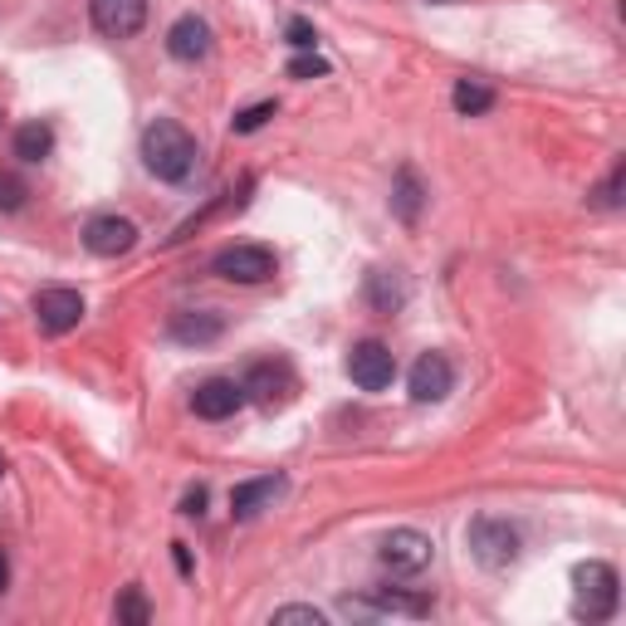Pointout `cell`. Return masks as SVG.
I'll return each mask as SVG.
<instances>
[{"instance_id": "cell-1", "label": "cell", "mask_w": 626, "mask_h": 626, "mask_svg": "<svg viewBox=\"0 0 626 626\" xmlns=\"http://www.w3.org/2000/svg\"><path fill=\"white\" fill-rule=\"evenodd\" d=\"M196 138L172 118H156L148 132H142V166L156 176V182H186L196 172Z\"/></svg>"}, {"instance_id": "cell-2", "label": "cell", "mask_w": 626, "mask_h": 626, "mask_svg": "<svg viewBox=\"0 0 626 626\" xmlns=\"http://www.w3.org/2000/svg\"><path fill=\"white\" fill-rule=\"evenodd\" d=\"M622 602V578L612 563L602 558H588L572 568V612L582 622H607Z\"/></svg>"}, {"instance_id": "cell-3", "label": "cell", "mask_w": 626, "mask_h": 626, "mask_svg": "<svg viewBox=\"0 0 626 626\" xmlns=\"http://www.w3.org/2000/svg\"><path fill=\"white\" fill-rule=\"evenodd\" d=\"M240 387H245V402L265 406V411H279V406H289V396L299 392V382H294V368L275 358V362H255Z\"/></svg>"}, {"instance_id": "cell-4", "label": "cell", "mask_w": 626, "mask_h": 626, "mask_svg": "<svg viewBox=\"0 0 626 626\" xmlns=\"http://www.w3.org/2000/svg\"><path fill=\"white\" fill-rule=\"evenodd\" d=\"M348 378H352V387H362V392H387L392 378H396L392 348H387V343H378V338L352 343V352H348Z\"/></svg>"}, {"instance_id": "cell-5", "label": "cell", "mask_w": 626, "mask_h": 626, "mask_svg": "<svg viewBox=\"0 0 626 626\" xmlns=\"http://www.w3.org/2000/svg\"><path fill=\"white\" fill-rule=\"evenodd\" d=\"M431 548L436 544L421 534V529H392V534L378 544V558L392 578H416V572L431 563Z\"/></svg>"}, {"instance_id": "cell-6", "label": "cell", "mask_w": 626, "mask_h": 626, "mask_svg": "<svg viewBox=\"0 0 626 626\" xmlns=\"http://www.w3.org/2000/svg\"><path fill=\"white\" fill-rule=\"evenodd\" d=\"M470 548H475V558L485 563V568H509V563L519 558V529L509 524V519L479 514L475 524H470Z\"/></svg>"}, {"instance_id": "cell-7", "label": "cell", "mask_w": 626, "mask_h": 626, "mask_svg": "<svg viewBox=\"0 0 626 626\" xmlns=\"http://www.w3.org/2000/svg\"><path fill=\"white\" fill-rule=\"evenodd\" d=\"M35 323H39V333H49V338H65V333H74L79 323H83V294L79 289H39L35 294Z\"/></svg>"}, {"instance_id": "cell-8", "label": "cell", "mask_w": 626, "mask_h": 626, "mask_svg": "<svg viewBox=\"0 0 626 626\" xmlns=\"http://www.w3.org/2000/svg\"><path fill=\"white\" fill-rule=\"evenodd\" d=\"M211 269L221 279H231V285H265V279H275V250L231 245V250H221V255L211 259Z\"/></svg>"}, {"instance_id": "cell-9", "label": "cell", "mask_w": 626, "mask_h": 626, "mask_svg": "<svg viewBox=\"0 0 626 626\" xmlns=\"http://www.w3.org/2000/svg\"><path fill=\"white\" fill-rule=\"evenodd\" d=\"M89 20L98 35L108 39H132L148 25V0H89Z\"/></svg>"}, {"instance_id": "cell-10", "label": "cell", "mask_w": 626, "mask_h": 626, "mask_svg": "<svg viewBox=\"0 0 626 626\" xmlns=\"http://www.w3.org/2000/svg\"><path fill=\"white\" fill-rule=\"evenodd\" d=\"M406 387H411V402L431 406V402H445L455 387V368L445 352H421V358L411 362V378H406Z\"/></svg>"}, {"instance_id": "cell-11", "label": "cell", "mask_w": 626, "mask_h": 626, "mask_svg": "<svg viewBox=\"0 0 626 626\" xmlns=\"http://www.w3.org/2000/svg\"><path fill=\"white\" fill-rule=\"evenodd\" d=\"M132 245H138V225H132L128 216H93V221L83 225V250L98 259H118V255H128Z\"/></svg>"}, {"instance_id": "cell-12", "label": "cell", "mask_w": 626, "mask_h": 626, "mask_svg": "<svg viewBox=\"0 0 626 626\" xmlns=\"http://www.w3.org/2000/svg\"><path fill=\"white\" fill-rule=\"evenodd\" d=\"M240 406H245V387H240L235 378H206L201 387L192 392V411L201 416V421H225Z\"/></svg>"}, {"instance_id": "cell-13", "label": "cell", "mask_w": 626, "mask_h": 626, "mask_svg": "<svg viewBox=\"0 0 626 626\" xmlns=\"http://www.w3.org/2000/svg\"><path fill=\"white\" fill-rule=\"evenodd\" d=\"M166 55L176 65H196V59L211 55V25L201 15H182L172 30H166Z\"/></svg>"}, {"instance_id": "cell-14", "label": "cell", "mask_w": 626, "mask_h": 626, "mask_svg": "<svg viewBox=\"0 0 626 626\" xmlns=\"http://www.w3.org/2000/svg\"><path fill=\"white\" fill-rule=\"evenodd\" d=\"M166 333L176 343H186V348H206V343H216L225 333V318L216 309H182V313H172Z\"/></svg>"}, {"instance_id": "cell-15", "label": "cell", "mask_w": 626, "mask_h": 626, "mask_svg": "<svg viewBox=\"0 0 626 626\" xmlns=\"http://www.w3.org/2000/svg\"><path fill=\"white\" fill-rule=\"evenodd\" d=\"M285 489V475H259V479H245V485L231 489V514L235 519H255L269 499Z\"/></svg>"}, {"instance_id": "cell-16", "label": "cell", "mask_w": 626, "mask_h": 626, "mask_svg": "<svg viewBox=\"0 0 626 626\" xmlns=\"http://www.w3.org/2000/svg\"><path fill=\"white\" fill-rule=\"evenodd\" d=\"M421 206H426V192H421V176L411 172V166H402L396 172V186H392V211L402 225H416L421 221Z\"/></svg>"}, {"instance_id": "cell-17", "label": "cell", "mask_w": 626, "mask_h": 626, "mask_svg": "<svg viewBox=\"0 0 626 626\" xmlns=\"http://www.w3.org/2000/svg\"><path fill=\"white\" fill-rule=\"evenodd\" d=\"M55 152V128L49 123H20L15 128V156L20 162H45Z\"/></svg>"}, {"instance_id": "cell-18", "label": "cell", "mask_w": 626, "mask_h": 626, "mask_svg": "<svg viewBox=\"0 0 626 626\" xmlns=\"http://www.w3.org/2000/svg\"><path fill=\"white\" fill-rule=\"evenodd\" d=\"M451 103H455V113H461V118H479V113L495 108V89H489V83H479V79H455Z\"/></svg>"}, {"instance_id": "cell-19", "label": "cell", "mask_w": 626, "mask_h": 626, "mask_svg": "<svg viewBox=\"0 0 626 626\" xmlns=\"http://www.w3.org/2000/svg\"><path fill=\"white\" fill-rule=\"evenodd\" d=\"M362 607L392 612V617H431V602H426V598H406V592H396V588H378Z\"/></svg>"}, {"instance_id": "cell-20", "label": "cell", "mask_w": 626, "mask_h": 626, "mask_svg": "<svg viewBox=\"0 0 626 626\" xmlns=\"http://www.w3.org/2000/svg\"><path fill=\"white\" fill-rule=\"evenodd\" d=\"M402 299H406L402 279L387 275V269H372V275H368V304L378 313H396V309H402Z\"/></svg>"}, {"instance_id": "cell-21", "label": "cell", "mask_w": 626, "mask_h": 626, "mask_svg": "<svg viewBox=\"0 0 626 626\" xmlns=\"http://www.w3.org/2000/svg\"><path fill=\"white\" fill-rule=\"evenodd\" d=\"M113 612H118V622H128V626H148V622H152V607H148V598H142V588H128V592H123Z\"/></svg>"}, {"instance_id": "cell-22", "label": "cell", "mask_w": 626, "mask_h": 626, "mask_svg": "<svg viewBox=\"0 0 626 626\" xmlns=\"http://www.w3.org/2000/svg\"><path fill=\"white\" fill-rule=\"evenodd\" d=\"M622 186H626V162L612 166V176L592 192V206H598V211H617V206H622Z\"/></svg>"}, {"instance_id": "cell-23", "label": "cell", "mask_w": 626, "mask_h": 626, "mask_svg": "<svg viewBox=\"0 0 626 626\" xmlns=\"http://www.w3.org/2000/svg\"><path fill=\"white\" fill-rule=\"evenodd\" d=\"M275 113H279V103H275V98H269V103H255V108L235 113V118H231V132H240V138H245V132H259L269 118H275Z\"/></svg>"}, {"instance_id": "cell-24", "label": "cell", "mask_w": 626, "mask_h": 626, "mask_svg": "<svg viewBox=\"0 0 626 626\" xmlns=\"http://www.w3.org/2000/svg\"><path fill=\"white\" fill-rule=\"evenodd\" d=\"M269 622H275V626H294V622H299V626H323L328 617H323L318 607H299V602H294V607H279Z\"/></svg>"}, {"instance_id": "cell-25", "label": "cell", "mask_w": 626, "mask_h": 626, "mask_svg": "<svg viewBox=\"0 0 626 626\" xmlns=\"http://www.w3.org/2000/svg\"><path fill=\"white\" fill-rule=\"evenodd\" d=\"M285 39L299 49V55H313V45H318V30H313L309 20H299V15H294V20L285 25Z\"/></svg>"}, {"instance_id": "cell-26", "label": "cell", "mask_w": 626, "mask_h": 626, "mask_svg": "<svg viewBox=\"0 0 626 626\" xmlns=\"http://www.w3.org/2000/svg\"><path fill=\"white\" fill-rule=\"evenodd\" d=\"M323 74H328V59H318V55L289 59V79H323Z\"/></svg>"}, {"instance_id": "cell-27", "label": "cell", "mask_w": 626, "mask_h": 626, "mask_svg": "<svg viewBox=\"0 0 626 626\" xmlns=\"http://www.w3.org/2000/svg\"><path fill=\"white\" fill-rule=\"evenodd\" d=\"M25 206V182L20 176H0V211H20Z\"/></svg>"}, {"instance_id": "cell-28", "label": "cell", "mask_w": 626, "mask_h": 626, "mask_svg": "<svg viewBox=\"0 0 626 626\" xmlns=\"http://www.w3.org/2000/svg\"><path fill=\"white\" fill-rule=\"evenodd\" d=\"M206 499H211V495H206V485L186 489V499H182V514H186V519H201V514H206Z\"/></svg>"}, {"instance_id": "cell-29", "label": "cell", "mask_w": 626, "mask_h": 626, "mask_svg": "<svg viewBox=\"0 0 626 626\" xmlns=\"http://www.w3.org/2000/svg\"><path fill=\"white\" fill-rule=\"evenodd\" d=\"M172 558H176V568L182 572H192V553H186V544H172Z\"/></svg>"}, {"instance_id": "cell-30", "label": "cell", "mask_w": 626, "mask_h": 626, "mask_svg": "<svg viewBox=\"0 0 626 626\" xmlns=\"http://www.w3.org/2000/svg\"><path fill=\"white\" fill-rule=\"evenodd\" d=\"M5 582H10V558H5V548H0V592H5Z\"/></svg>"}, {"instance_id": "cell-31", "label": "cell", "mask_w": 626, "mask_h": 626, "mask_svg": "<svg viewBox=\"0 0 626 626\" xmlns=\"http://www.w3.org/2000/svg\"><path fill=\"white\" fill-rule=\"evenodd\" d=\"M431 5H451V0H431Z\"/></svg>"}, {"instance_id": "cell-32", "label": "cell", "mask_w": 626, "mask_h": 626, "mask_svg": "<svg viewBox=\"0 0 626 626\" xmlns=\"http://www.w3.org/2000/svg\"><path fill=\"white\" fill-rule=\"evenodd\" d=\"M0 475H5V461H0Z\"/></svg>"}]
</instances>
